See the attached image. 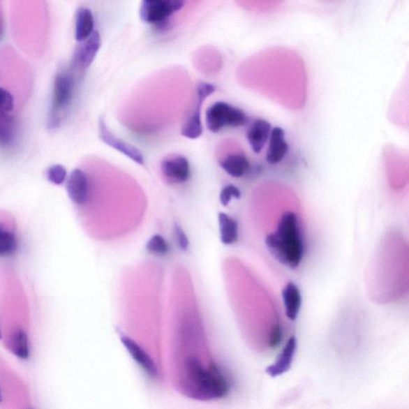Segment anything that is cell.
I'll list each match as a JSON object with an SVG mask.
<instances>
[{
	"instance_id": "d6986e66",
	"label": "cell",
	"mask_w": 409,
	"mask_h": 409,
	"mask_svg": "<svg viewBox=\"0 0 409 409\" xmlns=\"http://www.w3.org/2000/svg\"><path fill=\"white\" fill-rule=\"evenodd\" d=\"M218 223L221 241L223 244L232 245L239 240V225L235 219L225 213H219Z\"/></svg>"
},
{
	"instance_id": "7c38bea8",
	"label": "cell",
	"mask_w": 409,
	"mask_h": 409,
	"mask_svg": "<svg viewBox=\"0 0 409 409\" xmlns=\"http://www.w3.org/2000/svg\"><path fill=\"white\" fill-rule=\"evenodd\" d=\"M289 144L285 141V133L281 127L275 126L271 131L267 161L269 164H278L283 161L289 151Z\"/></svg>"
},
{
	"instance_id": "9c48e42d",
	"label": "cell",
	"mask_w": 409,
	"mask_h": 409,
	"mask_svg": "<svg viewBox=\"0 0 409 409\" xmlns=\"http://www.w3.org/2000/svg\"><path fill=\"white\" fill-rule=\"evenodd\" d=\"M69 198L76 204H84L89 197V179L84 170L75 169L66 184Z\"/></svg>"
},
{
	"instance_id": "e0dca14e",
	"label": "cell",
	"mask_w": 409,
	"mask_h": 409,
	"mask_svg": "<svg viewBox=\"0 0 409 409\" xmlns=\"http://www.w3.org/2000/svg\"><path fill=\"white\" fill-rule=\"evenodd\" d=\"M18 242L13 225L0 220V258L12 256L17 251Z\"/></svg>"
},
{
	"instance_id": "d4e9b609",
	"label": "cell",
	"mask_w": 409,
	"mask_h": 409,
	"mask_svg": "<svg viewBox=\"0 0 409 409\" xmlns=\"http://www.w3.org/2000/svg\"><path fill=\"white\" fill-rule=\"evenodd\" d=\"M283 340V330L279 325H275L271 331L269 345L271 348L278 347Z\"/></svg>"
},
{
	"instance_id": "8fae6325",
	"label": "cell",
	"mask_w": 409,
	"mask_h": 409,
	"mask_svg": "<svg viewBox=\"0 0 409 409\" xmlns=\"http://www.w3.org/2000/svg\"><path fill=\"white\" fill-rule=\"evenodd\" d=\"M161 170L165 178L174 184H181L190 179V163L184 156H174L163 160Z\"/></svg>"
},
{
	"instance_id": "3957f363",
	"label": "cell",
	"mask_w": 409,
	"mask_h": 409,
	"mask_svg": "<svg viewBox=\"0 0 409 409\" xmlns=\"http://www.w3.org/2000/svg\"><path fill=\"white\" fill-rule=\"evenodd\" d=\"M75 81L68 70H61L55 76L53 87L52 107L50 110L48 126L55 129L62 121L65 110L70 107L73 101Z\"/></svg>"
},
{
	"instance_id": "52a82bcc",
	"label": "cell",
	"mask_w": 409,
	"mask_h": 409,
	"mask_svg": "<svg viewBox=\"0 0 409 409\" xmlns=\"http://www.w3.org/2000/svg\"><path fill=\"white\" fill-rule=\"evenodd\" d=\"M121 341L131 356L139 364L143 372L153 380L161 378V369H159L156 359L131 337L121 334Z\"/></svg>"
},
{
	"instance_id": "44dd1931",
	"label": "cell",
	"mask_w": 409,
	"mask_h": 409,
	"mask_svg": "<svg viewBox=\"0 0 409 409\" xmlns=\"http://www.w3.org/2000/svg\"><path fill=\"white\" fill-rule=\"evenodd\" d=\"M147 250L154 255L163 257L169 252V246L163 237L156 235L147 241Z\"/></svg>"
},
{
	"instance_id": "ffe728a7",
	"label": "cell",
	"mask_w": 409,
	"mask_h": 409,
	"mask_svg": "<svg viewBox=\"0 0 409 409\" xmlns=\"http://www.w3.org/2000/svg\"><path fill=\"white\" fill-rule=\"evenodd\" d=\"M13 114L4 112L0 108V145L7 146L13 141Z\"/></svg>"
},
{
	"instance_id": "7a4b0ae2",
	"label": "cell",
	"mask_w": 409,
	"mask_h": 409,
	"mask_svg": "<svg viewBox=\"0 0 409 409\" xmlns=\"http://www.w3.org/2000/svg\"><path fill=\"white\" fill-rule=\"evenodd\" d=\"M0 409H33L22 380L0 357Z\"/></svg>"
},
{
	"instance_id": "2e32d148",
	"label": "cell",
	"mask_w": 409,
	"mask_h": 409,
	"mask_svg": "<svg viewBox=\"0 0 409 409\" xmlns=\"http://www.w3.org/2000/svg\"><path fill=\"white\" fill-rule=\"evenodd\" d=\"M283 298L286 317L295 320L299 314L302 298L299 289L294 283H289L283 290Z\"/></svg>"
},
{
	"instance_id": "603a6c76",
	"label": "cell",
	"mask_w": 409,
	"mask_h": 409,
	"mask_svg": "<svg viewBox=\"0 0 409 409\" xmlns=\"http://www.w3.org/2000/svg\"><path fill=\"white\" fill-rule=\"evenodd\" d=\"M241 195V191L237 186L234 185H228L223 188V191L220 193V202L223 204L224 207L231 201L233 198H240Z\"/></svg>"
},
{
	"instance_id": "6da1fadb",
	"label": "cell",
	"mask_w": 409,
	"mask_h": 409,
	"mask_svg": "<svg viewBox=\"0 0 409 409\" xmlns=\"http://www.w3.org/2000/svg\"><path fill=\"white\" fill-rule=\"evenodd\" d=\"M271 255L292 269L299 267L304 256V243L297 214L286 212L281 217L277 230L265 239Z\"/></svg>"
},
{
	"instance_id": "30bf717a",
	"label": "cell",
	"mask_w": 409,
	"mask_h": 409,
	"mask_svg": "<svg viewBox=\"0 0 409 409\" xmlns=\"http://www.w3.org/2000/svg\"><path fill=\"white\" fill-rule=\"evenodd\" d=\"M101 47V35L95 31L89 38L81 42L80 45L75 50L73 57L74 64L82 69L87 68L96 57Z\"/></svg>"
},
{
	"instance_id": "7402d4cb",
	"label": "cell",
	"mask_w": 409,
	"mask_h": 409,
	"mask_svg": "<svg viewBox=\"0 0 409 409\" xmlns=\"http://www.w3.org/2000/svg\"><path fill=\"white\" fill-rule=\"evenodd\" d=\"M66 169L61 165H53L47 171V177L50 181L55 185L63 184L66 179Z\"/></svg>"
},
{
	"instance_id": "4fadbf2b",
	"label": "cell",
	"mask_w": 409,
	"mask_h": 409,
	"mask_svg": "<svg viewBox=\"0 0 409 409\" xmlns=\"http://www.w3.org/2000/svg\"><path fill=\"white\" fill-rule=\"evenodd\" d=\"M297 350V339L295 336H292L286 342L283 352L277 359V361L273 364H271L265 372L270 375L271 378L278 377L286 372H288L292 366V360L295 355Z\"/></svg>"
},
{
	"instance_id": "ba28073f",
	"label": "cell",
	"mask_w": 409,
	"mask_h": 409,
	"mask_svg": "<svg viewBox=\"0 0 409 409\" xmlns=\"http://www.w3.org/2000/svg\"><path fill=\"white\" fill-rule=\"evenodd\" d=\"M98 135L101 140L104 143H106L107 145L124 154V156L128 157L135 163L140 165H144V158H143L139 149L115 137L108 130L107 124H105L103 119H99L98 121Z\"/></svg>"
},
{
	"instance_id": "5bb4252c",
	"label": "cell",
	"mask_w": 409,
	"mask_h": 409,
	"mask_svg": "<svg viewBox=\"0 0 409 409\" xmlns=\"http://www.w3.org/2000/svg\"><path fill=\"white\" fill-rule=\"evenodd\" d=\"M271 131L272 126L268 121L259 119L253 121L247 131V140L254 153L262 151L269 139Z\"/></svg>"
},
{
	"instance_id": "8992f818",
	"label": "cell",
	"mask_w": 409,
	"mask_h": 409,
	"mask_svg": "<svg viewBox=\"0 0 409 409\" xmlns=\"http://www.w3.org/2000/svg\"><path fill=\"white\" fill-rule=\"evenodd\" d=\"M216 91V87L208 82H200L197 86V105L193 109L189 119L181 127V134L187 139L196 140L202 135L201 119V106L209 96Z\"/></svg>"
},
{
	"instance_id": "277c9868",
	"label": "cell",
	"mask_w": 409,
	"mask_h": 409,
	"mask_svg": "<svg viewBox=\"0 0 409 409\" xmlns=\"http://www.w3.org/2000/svg\"><path fill=\"white\" fill-rule=\"evenodd\" d=\"M207 126L213 133H218L225 126H244L248 121L246 114L239 108L225 102H217L209 107L206 114Z\"/></svg>"
},
{
	"instance_id": "5b68a950",
	"label": "cell",
	"mask_w": 409,
	"mask_h": 409,
	"mask_svg": "<svg viewBox=\"0 0 409 409\" xmlns=\"http://www.w3.org/2000/svg\"><path fill=\"white\" fill-rule=\"evenodd\" d=\"M184 5L180 0H144L140 6V18L147 24L163 25Z\"/></svg>"
},
{
	"instance_id": "9a60e30c",
	"label": "cell",
	"mask_w": 409,
	"mask_h": 409,
	"mask_svg": "<svg viewBox=\"0 0 409 409\" xmlns=\"http://www.w3.org/2000/svg\"><path fill=\"white\" fill-rule=\"evenodd\" d=\"M95 29V18L90 9L80 8L75 15V38L82 42L89 38Z\"/></svg>"
},
{
	"instance_id": "cb8c5ba5",
	"label": "cell",
	"mask_w": 409,
	"mask_h": 409,
	"mask_svg": "<svg viewBox=\"0 0 409 409\" xmlns=\"http://www.w3.org/2000/svg\"><path fill=\"white\" fill-rule=\"evenodd\" d=\"M174 236L178 245L182 251H186L189 248L190 242L185 232L178 224L174 225Z\"/></svg>"
},
{
	"instance_id": "ac0fdd59",
	"label": "cell",
	"mask_w": 409,
	"mask_h": 409,
	"mask_svg": "<svg viewBox=\"0 0 409 409\" xmlns=\"http://www.w3.org/2000/svg\"><path fill=\"white\" fill-rule=\"evenodd\" d=\"M221 167L234 178H241L250 170L251 163L244 154H230L220 163Z\"/></svg>"
}]
</instances>
